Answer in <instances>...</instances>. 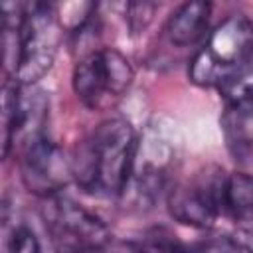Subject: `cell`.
<instances>
[{"label":"cell","instance_id":"1","mask_svg":"<svg viewBox=\"0 0 253 253\" xmlns=\"http://www.w3.org/2000/svg\"><path fill=\"white\" fill-rule=\"evenodd\" d=\"M136 148L134 128L125 119L103 121L75 146L71 158L73 180L87 192L123 194L132 174Z\"/></svg>","mask_w":253,"mask_h":253},{"label":"cell","instance_id":"2","mask_svg":"<svg viewBox=\"0 0 253 253\" xmlns=\"http://www.w3.org/2000/svg\"><path fill=\"white\" fill-rule=\"evenodd\" d=\"M253 59V24L231 14L210 34L206 45L188 67L190 79L200 87H217L231 71Z\"/></svg>","mask_w":253,"mask_h":253},{"label":"cell","instance_id":"3","mask_svg":"<svg viewBox=\"0 0 253 253\" xmlns=\"http://www.w3.org/2000/svg\"><path fill=\"white\" fill-rule=\"evenodd\" d=\"M61 38V22L53 4L34 2L24 6L20 32V59L12 77L18 85L30 87L53 65Z\"/></svg>","mask_w":253,"mask_h":253},{"label":"cell","instance_id":"4","mask_svg":"<svg viewBox=\"0 0 253 253\" xmlns=\"http://www.w3.org/2000/svg\"><path fill=\"white\" fill-rule=\"evenodd\" d=\"M22 182L28 192L40 198L57 196L73 178L71 158L49 138L42 136L22 150L20 158Z\"/></svg>","mask_w":253,"mask_h":253},{"label":"cell","instance_id":"5","mask_svg":"<svg viewBox=\"0 0 253 253\" xmlns=\"http://www.w3.org/2000/svg\"><path fill=\"white\" fill-rule=\"evenodd\" d=\"M45 223L57 239V245L97 249L111 239L109 227L95 213L59 194L47 198Z\"/></svg>","mask_w":253,"mask_h":253},{"label":"cell","instance_id":"6","mask_svg":"<svg viewBox=\"0 0 253 253\" xmlns=\"http://www.w3.org/2000/svg\"><path fill=\"white\" fill-rule=\"evenodd\" d=\"M223 180L225 176L208 184H178L166 194L170 215L190 227L210 229L217 213L223 211Z\"/></svg>","mask_w":253,"mask_h":253},{"label":"cell","instance_id":"7","mask_svg":"<svg viewBox=\"0 0 253 253\" xmlns=\"http://www.w3.org/2000/svg\"><path fill=\"white\" fill-rule=\"evenodd\" d=\"M211 16V4L202 0L184 2L178 6L166 22V38L170 43L178 47H186L196 43L208 30V22Z\"/></svg>","mask_w":253,"mask_h":253},{"label":"cell","instance_id":"8","mask_svg":"<svg viewBox=\"0 0 253 253\" xmlns=\"http://www.w3.org/2000/svg\"><path fill=\"white\" fill-rule=\"evenodd\" d=\"M71 83H73L75 95L89 109H99V107H103L105 101L113 99L111 93H109V87H107V79H105L99 49L85 53L75 63Z\"/></svg>","mask_w":253,"mask_h":253},{"label":"cell","instance_id":"9","mask_svg":"<svg viewBox=\"0 0 253 253\" xmlns=\"http://www.w3.org/2000/svg\"><path fill=\"white\" fill-rule=\"evenodd\" d=\"M221 130L229 152L239 160L253 158V101L225 105Z\"/></svg>","mask_w":253,"mask_h":253},{"label":"cell","instance_id":"10","mask_svg":"<svg viewBox=\"0 0 253 253\" xmlns=\"http://www.w3.org/2000/svg\"><path fill=\"white\" fill-rule=\"evenodd\" d=\"M223 211L247 215L253 211V176L231 172L223 180Z\"/></svg>","mask_w":253,"mask_h":253},{"label":"cell","instance_id":"11","mask_svg":"<svg viewBox=\"0 0 253 253\" xmlns=\"http://www.w3.org/2000/svg\"><path fill=\"white\" fill-rule=\"evenodd\" d=\"M99 55L103 61V71H105L109 93L113 99H117L130 87V83L134 79V69H132L130 61L115 47H101Z\"/></svg>","mask_w":253,"mask_h":253},{"label":"cell","instance_id":"12","mask_svg":"<svg viewBox=\"0 0 253 253\" xmlns=\"http://www.w3.org/2000/svg\"><path fill=\"white\" fill-rule=\"evenodd\" d=\"M219 95L223 97L225 105H239L253 101V59L245 65L231 71L219 85Z\"/></svg>","mask_w":253,"mask_h":253},{"label":"cell","instance_id":"13","mask_svg":"<svg viewBox=\"0 0 253 253\" xmlns=\"http://www.w3.org/2000/svg\"><path fill=\"white\" fill-rule=\"evenodd\" d=\"M188 249L166 229H158L142 243V253H186Z\"/></svg>","mask_w":253,"mask_h":253},{"label":"cell","instance_id":"14","mask_svg":"<svg viewBox=\"0 0 253 253\" xmlns=\"http://www.w3.org/2000/svg\"><path fill=\"white\" fill-rule=\"evenodd\" d=\"M8 253H42L40 241L28 227H18L10 239Z\"/></svg>","mask_w":253,"mask_h":253},{"label":"cell","instance_id":"15","mask_svg":"<svg viewBox=\"0 0 253 253\" xmlns=\"http://www.w3.org/2000/svg\"><path fill=\"white\" fill-rule=\"evenodd\" d=\"M154 10H156V6H154V4H148V2H132V4H128V6H126V16H128L130 28H132L134 32L144 30V28H146V22H144L140 16L152 18Z\"/></svg>","mask_w":253,"mask_h":253},{"label":"cell","instance_id":"16","mask_svg":"<svg viewBox=\"0 0 253 253\" xmlns=\"http://www.w3.org/2000/svg\"><path fill=\"white\" fill-rule=\"evenodd\" d=\"M99 253H142V243L130 239H109L99 247Z\"/></svg>","mask_w":253,"mask_h":253},{"label":"cell","instance_id":"17","mask_svg":"<svg viewBox=\"0 0 253 253\" xmlns=\"http://www.w3.org/2000/svg\"><path fill=\"white\" fill-rule=\"evenodd\" d=\"M229 241L245 251V253H253V227H235L229 235Z\"/></svg>","mask_w":253,"mask_h":253},{"label":"cell","instance_id":"18","mask_svg":"<svg viewBox=\"0 0 253 253\" xmlns=\"http://www.w3.org/2000/svg\"><path fill=\"white\" fill-rule=\"evenodd\" d=\"M186 253H204V251H192V249H188Z\"/></svg>","mask_w":253,"mask_h":253}]
</instances>
